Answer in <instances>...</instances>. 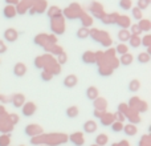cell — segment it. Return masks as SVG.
Listing matches in <instances>:
<instances>
[{
    "instance_id": "obj_1",
    "label": "cell",
    "mask_w": 151,
    "mask_h": 146,
    "mask_svg": "<svg viewBox=\"0 0 151 146\" xmlns=\"http://www.w3.org/2000/svg\"><path fill=\"white\" fill-rule=\"evenodd\" d=\"M17 37H19L17 31H16V29H13V28H9V29H7V31L4 32V39L7 40V41H9V43L16 41V40H17Z\"/></svg>"
},
{
    "instance_id": "obj_2",
    "label": "cell",
    "mask_w": 151,
    "mask_h": 146,
    "mask_svg": "<svg viewBox=\"0 0 151 146\" xmlns=\"http://www.w3.org/2000/svg\"><path fill=\"white\" fill-rule=\"evenodd\" d=\"M25 72H27L25 64L17 63V64L15 65V69H13V73H15V76H17V77H21L23 74H25Z\"/></svg>"
},
{
    "instance_id": "obj_3",
    "label": "cell",
    "mask_w": 151,
    "mask_h": 146,
    "mask_svg": "<svg viewBox=\"0 0 151 146\" xmlns=\"http://www.w3.org/2000/svg\"><path fill=\"white\" fill-rule=\"evenodd\" d=\"M83 130H85V133H94V132L97 130V124L96 121H88V122L83 124Z\"/></svg>"
},
{
    "instance_id": "obj_4",
    "label": "cell",
    "mask_w": 151,
    "mask_h": 146,
    "mask_svg": "<svg viewBox=\"0 0 151 146\" xmlns=\"http://www.w3.org/2000/svg\"><path fill=\"white\" fill-rule=\"evenodd\" d=\"M3 13H4V16L7 19H12L16 16V9L12 7V5H7V7L4 8V11H3Z\"/></svg>"
},
{
    "instance_id": "obj_5",
    "label": "cell",
    "mask_w": 151,
    "mask_h": 146,
    "mask_svg": "<svg viewBox=\"0 0 151 146\" xmlns=\"http://www.w3.org/2000/svg\"><path fill=\"white\" fill-rule=\"evenodd\" d=\"M77 84V77L73 74H70V76H68V77L64 80V85L66 86V88H73V86Z\"/></svg>"
},
{
    "instance_id": "obj_6",
    "label": "cell",
    "mask_w": 151,
    "mask_h": 146,
    "mask_svg": "<svg viewBox=\"0 0 151 146\" xmlns=\"http://www.w3.org/2000/svg\"><path fill=\"white\" fill-rule=\"evenodd\" d=\"M35 110H36V106H35L32 102H28V104L24 106L23 113H24V116H31V114H33L35 113Z\"/></svg>"
},
{
    "instance_id": "obj_7",
    "label": "cell",
    "mask_w": 151,
    "mask_h": 146,
    "mask_svg": "<svg viewBox=\"0 0 151 146\" xmlns=\"http://www.w3.org/2000/svg\"><path fill=\"white\" fill-rule=\"evenodd\" d=\"M24 98H25V97H24L23 94H15L13 101H12L13 106H15V108H20L21 105H23V102H24Z\"/></svg>"
},
{
    "instance_id": "obj_8",
    "label": "cell",
    "mask_w": 151,
    "mask_h": 146,
    "mask_svg": "<svg viewBox=\"0 0 151 146\" xmlns=\"http://www.w3.org/2000/svg\"><path fill=\"white\" fill-rule=\"evenodd\" d=\"M70 139H72V142H73L74 145H77V146H82L83 145V138H82V136H81L80 133L78 134H72Z\"/></svg>"
},
{
    "instance_id": "obj_9",
    "label": "cell",
    "mask_w": 151,
    "mask_h": 146,
    "mask_svg": "<svg viewBox=\"0 0 151 146\" xmlns=\"http://www.w3.org/2000/svg\"><path fill=\"white\" fill-rule=\"evenodd\" d=\"M107 136L106 134H98V136L96 137V145H98V146H104V145H106L107 144Z\"/></svg>"
},
{
    "instance_id": "obj_10",
    "label": "cell",
    "mask_w": 151,
    "mask_h": 146,
    "mask_svg": "<svg viewBox=\"0 0 151 146\" xmlns=\"http://www.w3.org/2000/svg\"><path fill=\"white\" fill-rule=\"evenodd\" d=\"M78 108L77 106H70L69 109H66V117L69 118H76L78 116Z\"/></svg>"
},
{
    "instance_id": "obj_11",
    "label": "cell",
    "mask_w": 151,
    "mask_h": 146,
    "mask_svg": "<svg viewBox=\"0 0 151 146\" xmlns=\"http://www.w3.org/2000/svg\"><path fill=\"white\" fill-rule=\"evenodd\" d=\"M133 5V1L131 0H119V7L122 8L123 11H129Z\"/></svg>"
},
{
    "instance_id": "obj_12",
    "label": "cell",
    "mask_w": 151,
    "mask_h": 146,
    "mask_svg": "<svg viewBox=\"0 0 151 146\" xmlns=\"http://www.w3.org/2000/svg\"><path fill=\"white\" fill-rule=\"evenodd\" d=\"M133 63V56L131 55H127V53H125V55L121 57V64L122 65H129V64Z\"/></svg>"
},
{
    "instance_id": "obj_13",
    "label": "cell",
    "mask_w": 151,
    "mask_h": 146,
    "mask_svg": "<svg viewBox=\"0 0 151 146\" xmlns=\"http://www.w3.org/2000/svg\"><path fill=\"white\" fill-rule=\"evenodd\" d=\"M86 94H88V97L90 100H96L97 96H98V92H97V89L94 88V86H91V88L88 89V92H86Z\"/></svg>"
},
{
    "instance_id": "obj_14",
    "label": "cell",
    "mask_w": 151,
    "mask_h": 146,
    "mask_svg": "<svg viewBox=\"0 0 151 146\" xmlns=\"http://www.w3.org/2000/svg\"><path fill=\"white\" fill-rule=\"evenodd\" d=\"M130 44H131V47L133 48H137V47H139L141 45V37H138V36H130Z\"/></svg>"
},
{
    "instance_id": "obj_15",
    "label": "cell",
    "mask_w": 151,
    "mask_h": 146,
    "mask_svg": "<svg viewBox=\"0 0 151 146\" xmlns=\"http://www.w3.org/2000/svg\"><path fill=\"white\" fill-rule=\"evenodd\" d=\"M138 27L141 28V31H150V28H151L149 20H141V23L138 24Z\"/></svg>"
},
{
    "instance_id": "obj_16",
    "label": "cell",
    "mask_w": 151,
    "mask_h": 146,
    "mask_svg": "<svg viewBox=\"0 0 151 146\" xmlns=\"http://www.w3.org/2000/svg\"><path fill=\"white\" fill-rule=\"evenodd\" d=\"M88 36H89V31L85 28V27L77 31V37H78V39H86Z\"/></svg>"
},
{
    "instance_id": "obj_17",
    "label": "cell",
    "mask_w": 151,
    "mask_h": 146,
    "mask_svg": "<svg viewBox=\"0 0 151 146\" xmlns=\"http://www.w3.org/2000/svg\"><path fill=\"white\" fill-rule=\"evenodd\" d=\"M131 13H133V17L137 19V20H142V11L139 9L138 7H134L131 9Z\"/></svg>"
},
{
    "instance_id": "obj_18",
    "label": "cell",
    "mask_w": 151,
    "mask_h": 146,
    "mask_svg": "<svg viewBox=\"0 0 151 146\" xmlns=\"http://www.w3.org/2000/svg\"><path fill=\"white\" fill-rule=\"evenodd\" d=\"M139 86H141V84H139L138 80H133L130 84H129V89H130L131 92H137L139 89Z\"/></svg>"
},
{
    "instance_id": "obj_19",
    "label": "cell",
    "mask_w": 151,
    "mask_h": 146,
    "mask_svg": "<svg viewBox=\"0 0 151 146\" xmlns=\"http://www.w3.org/2000/svg\"><path fill=\"white\" fill-rule=\"evenodd\" d=\"M118 39H121L122 41H126V40L130 39V33H129L126 29H122V31L118 33Z\"/></svg>"
},
{
    "instance_id": "obj_20",
    "label": "cell",
    "mask_w": 151,
    "mask_h": 146,
    "mask_svg": "<svg viewBox=\"0 0 151 146\" xmlns=\"http://www.w3.org/2000/svg\"><path fill=\"white\" fill-rule=\"evenodd\" d=\"M150 1H151V0H138V8H139L141 11L146 9V8L149 7Z\"/></svg>"
},
{
    "instance_id": "obj_21",
    "label": "cell",
    "mask_w": 151,
    "mask_h": 146,
    "mask_svg": "<svg viewBox=\"0 0 151 146\" xmlns=\"http://www.w3.org/2000/svg\"><path fill=\"white\" fill-rule=\"evenodd\" d=\"M118 25H122L123 28H126V27L130 25V21L127 20V17H125V16H122V17L118 19Z\"/></svg>"
},
{
    "instance_id": "obj_22",
    "label": "cell",
    "mask_w": 151,
    "mask_h": 146,
    "mask_svg": "<svg viewBox=\"0 0 151 146\" xmlns=\"http://www.w3.org/2000/svg\"><path fill=\"white\" fill-rule=\"evenodd\" d=\"M138 61L139 63H149L150 61V55L149 53H141L138 56Z\"/></svg>"
},
{
    "instance_id": "obj_23",
    "label": "cell",
    "mask_w": 151,
    "mask_h": 146,
    "mask_svg": "<svg viewBox=\"0 0 151 146\" xmlns=\"http://www.w3.org/2000/svg\"><path fill=\"white\" fill-rule=\"evenodd\" d=\"M48 15L50 16V17H55V16H58L60 15V9H58L57 7H52L49 9V12H48Z\"/></svg>"
},
{
    "instance_id": "obj_24",
    "label": "cell",
    "mask_w": 151,
    "mask_h": 146,
    "mask_svg": "<svg viewBox=\"0 0 151 146\" xmlns=\"http://www.w3.org/2000/svg\"><path fill=\"white\" fill-rule=\"evenodd\" d=\"M125 130H126V134H127V136H134V134L137 133V129L134 128V126H126L125 128Z\"/></svg>"
},
{
    "instance_id": "obj_25",
    "label": "cell",
    "mask_w": 151,
    "mask_h": 146,
    "mask_svg": "<svg viewBox=\"0 0 151 146\" xmlns=\"http://www.w3.org/2000/svg\"><path fill=\"white\" fill-rule=\"evenodd\" d=\"M131 31H133V36H138V35H141V28L138 27V24H134L133 27H131Z\"/></svg>"
},
{
    "instance_id": "obj_26",
    "label": "cell",
    "mask_w": 151,
    "mask_h": 146,
    "mask_svg": "<svg viewBox=\"0 0 151 146\" xmlns=\"http://www.w3.org/2000/svg\"><path fill=\"white\" fill-rule=\"evenodd\" d=\"M9 145V138L7 136L0 137V146H8Z\"/></svg>"
},
{
    "instance_id": "obj_27",
    "label": "cell",
    "mask_w": 151,
    "mask_h": 146,
    "mask_svg": "<svg viewBox=\"0 0 151 146\" xmlns=\"http://www.w3.org/2000/svg\"><path fill=\"white\" fill-rule=\"evenodd\" d=\"M111 129H113V130H114V132H121V130H122V129H123V125L119 122V121H118V122H115L114 125L111 126Z\"/></svg>"
},
{
    "instance_id": "obj_28",
    "label": "cell",
    "mask_w": 151,
    "mask_h": 146,
    "mask_svg": "<svg viewBox=\"0 0 151 146\" xmlns=\"http://www.w3.org/2000/svg\"><path fill=\"white\" fill-rule=\"evenodd\" d=\"M5 51H7V45H5L4 43L0 40V53H4Z\"/></svg>"
},
{
    "instance_id": "obj_29",
    "label": "cell",
    "mask_w": 151,
    "mask_h": 146,
    "mask_svg": "<svg viewBox=\"0 0 151 146\" xmlns=\"http://www.w3.org/2000/svg\"><path fill=\"white\" fill-rule=\"evenodd\" d=\"M150 39H151V37L150 36H146V37H145V39H143V41H142V43H143V47H150Z\"/></svg>"
},
{
    "instance_id": "obj_30",
    "label": "cell",
    "mask_w": 151,
    "mask_h": 146,
    "mask_svg": "<svg viewBox=\"0 0 151 146\" xmlns=\"http://www.w3.org/2000/svg\"><path fill=\"white\" fill-rule=\"evenodd\" d=\"M11 120H12L13 124H17L19 122V117L16 114H11Z\"/></svg>"
},
{
    "instance_id": "obj_31",
    "label": "cell",
    "mask_w": 151,
    "mask_h": 146,
    "mask_svg": "<svg viewBox=\"0 0 151 146\" xmlns=\"http://www.w3.org/2000/svg\"><path fill=\"white\" fill-rule=\"evenodd\" d=\"M61 56H63V57H60V63L63 64V63H65L66 59H65V55H61Z\"/></svg>"
},
{
    "instance_id": "obj_32",
    "label": "cell",
    "mask_w": 151,
    "mask_h": 146,
    "mask_svg": "<svg viewBox=\"0 0 151 146\" xmlns=\"http://www.w3.org/2000/svg\"><path fill=\"white\" fill-rule=\"evenodd\" d=\"M118 51H121V52H125L126 47H123V45H122V47H118Z\"/></svg>"
},
{
    "instance_id": "obj_33",
    "label": "cell",
    "mask_w": 151,
    "mask_h": 146,
    "mask_svg": "<svg viewBox=\"0 0 151 146\" xmlns=\"http://www.w3.org/2000/svg\"><path fill=\"white\" fill-rule=\"evenodd\" d=\"M91 146H98V145H91Z\"/></svg>"
}]
</instances>
